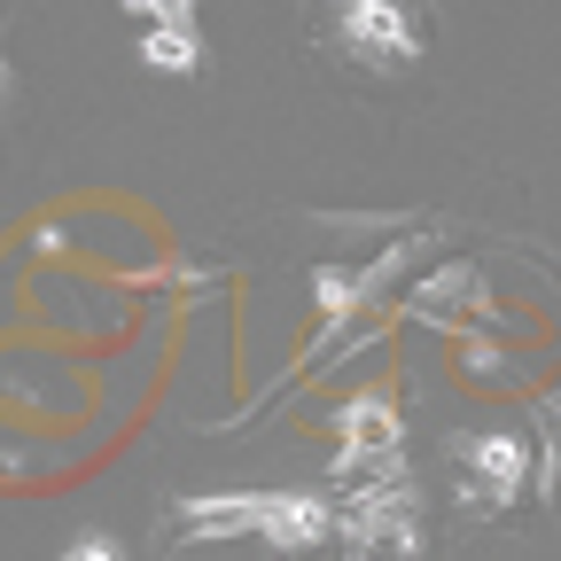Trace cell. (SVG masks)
<instances>
[{
	"instance_id": "1",
	"label": "cell",
	"mask_w": 561,
	"mask_h": 561,
	"mask_svg": "<svg viewBox=\"0 0 561 561\" xmlns=\"http://www.w3.org/2000/svg\"><path fill=\"white\" fill-rule=\"evenodd\" d=\"M523 483H530V445H523V437L476 430V437L453 445V491H460L468 515H491V507L523 500Z\"/></svg>"
},
{
	"instance_id": "2",
	"label": "cell",
	"mask_w": 561,
	"mask_h": 561,
	"mask_svg": "<svg viewBox=\"0 0 561 561\" xmlns=\"http://www.w3.org/2000/svg\"><path fill=\"white\" fill-rule=\"evenodd\" d=\"M335 530H343V546H367V553L398 546V553L413 561V553H421V538H413V483H405V468L367 476V483L335 507Z\"/></svg>"
},
{
	"instance_id": "3",
	"label": "cell",
	"mask_w": 561,
	"mask_h": 561,
	"mask_svg": "<svg viewBox=\"0 0 561 561\" xmlns=\"http://www.w3.org/2000/svg\"><path fill=\"white\" fill-rule=\"evenodd\" d=\"M335 47L367 70H405L421 55V32L398 0H335Z\"/></svg>"
},
{
	"instance_id": "4",
	"label": "cell",
	"mask_w": 561,
	"mask_h": 561,
	"mask_svg": "<svg viewBox=\"0 0 561 561\" xmlns=\"http://www.w3.org/2000/svg\"><path fill=\"white\" fill-rule=\"evenodd\" d=\"M335 430H343V460H335V483H367L382 468H398V405L382 390L367 398H351L335 413Z\"/></svg>"
},
{
	"instance_id": "5",
	"label": "cell",
	"mask_w": 561,
	"mask_h": 561,
	"mask_svg": "<svg viewBox=\"0 0 561 561\" xmlns=\"http://www.w3.org/2000/svg\"><path fill=\"white\" fill-rule=\"evenodd\" d=\"M328 530H335V507L320 500V491H265L257 538H265L273 553H312Z\"/></svg>"
},
{
	"instance_id": "6",
	"label": "cell",
	"mask_w": 561,
	"mask_h": 561,
	"mask_svg": "<svg viewBox=\"0 0 561 561\" xmlns=\"http://www.w3.org/2000/svg\"><path fill=\"white\" fill-rule=\"evenodd\" d=\"M257 515H265V491H210V500L180 507V530L187 538H257Z\"/></svg>"
},
{
	"instance_id": "7",
	"label": "cell",
	"mask_w": 561,
	"mask_h": 561,
	"mask_svg": "<svg viewBox=\"0 0 561 561\" xmlns=\"http://www.w3.org/2000/svg\"><path fill=\"white\" fill-rule=\"evenodd\" d=\"M483 297V280H476V265H445L437 280H430V289H413V320H430V328H453L460 320V305H476Z\"/></svg>"
},
{
	"instance_id": "8",
	"label": "cell",
	"mask_w": 561,
	"mask_h": 561,
	"mask_svg": "<svg viewBox=\"0 0 561 561\" xmlns=\"http://www.w3.org/2000/svg\"><path fill=\"white\" fill-rule=\"evenodd\" d=\"M140 62H149V70H172V79H180V70H195V62H203L195 24H149V32H140Z\"/></svg>"
},
{
	"instance_id": "9",
	"label": "cell",
	"mask_w": 561,
	"mask_h": 561,
	"mask_svg": "<svg viewBox=\"0 0 561 561\" xmlns=\"http://www.w3.org/2000/svg\"><path fill=\"white\" fill-rule=\"evenodd\" d=\"M195 0H125V16H149V24H187Z\"/></svg>"
},
{
	"instance_id": "10",
	"label": "cell",
	"mask_w": 561,
	"mask_h": 561,
	"mask_svg": "<svg viewBox=\"0 0 561 561\" xmlns=\"http://www.w3.org/2000/svg\"><path fill=\"white\" fill-rule=\"evenodd\" d=\"M55 561H117V546H110V538H79L70 553H55Z\"/></svg>"
},
{
	"instance_id": "11",
	"label": "cell",
	"mask_w": 561,
	"mask_h": 561,
	"mask_svg": "<svg viewBox=\"0 0 561 561\" xmlns=\"http://www.w3.org/2000/svg\"><path fill=\"white\" fill-rule=\"evenodd\" d=\"M343 561H375V553H367V546H343Z\"/></svg>"
}]
</instances>
